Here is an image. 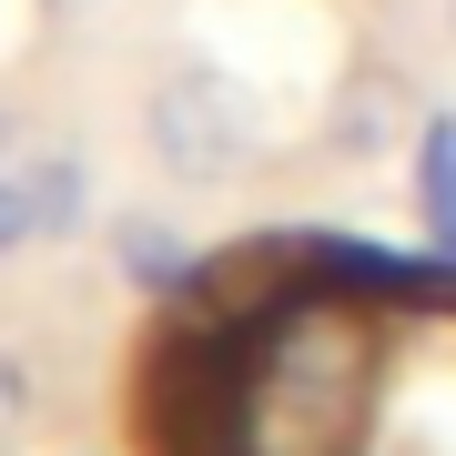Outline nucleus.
I'll return each mask as SVG.
<instances>
[{
	"label": "nucleus",
	"instance_id": "1",
	"mask_svg": "<svg viewBox=\"0 0 456 456\" xmlns=\"http://www.w3.org/2000/svg\"><path fill=\"white\" fill-rule=\"evenodd\" d=\"M142 142H152V163H163L173 183H193V193L244 183V173L274 163L264 102L233 82L224 61H173L163 82H152V102H142Z\"/></svg>",
	"mask_w": 456,
	"mask_h": 456
},
{
	"label": "nucleus",
	"instance_id": "2",
	"mask_svg": "<svg viewBox=\"0 0 456 456\" xmlns=\"http://www.w3.org/2000/svg\"><path fill=\"white\" fill-rule=\"evenodd\" d=\"M416 213H426V233H436V254L456 264V112L416 122Z\"/></svg>",
	"mask_w": 456,
	"mask_h": 456
},
{
	"label": "nucleus",
	"instance_id": "3",
	"mask_svg": "<svg viewBox=\"0 0 456 456\" xmlns=\"http://www.w3.org/2000/svg\"><path fill=\"white\" fill-rule=\"evenodd\" d=\"M112 264H122L142 294H173L183 274H193V244H183L163 213H122V224H112Z\"/></svg>",
	"mask_w": 456,
	"mask_h": 456
},
{
	"label": "nucleus",
	"instance_id": "4",
	"mask_svg": "<svg viewBox=\"0 0 456 456\" xmlns=\"http://www.w3.org/2000/svg\"><path fill=\"white\" fill-rule=\"evenodd\" d=\"M395 71L386 61H365L355 82H345V102H335V152H386L395 142Z\"/></svg>",
	"mask_w": 456,
	"mask_h": 456
},
{
	"label": "nucleus",
	"instance_id": "5",
	"mask_svg": "<svg viewBox=\"0 0 456 456\" xmlns=\"http://www.w3.org/2000/svg\"><path fill=\"white\" fill-rule=\"evenodd\" d=\"M41 244V193H31V152L20 163H0V254Z\"/></svg>",
	"mask_w": 456,
	"mask_h": 456
},
{
	"label": "nucleus",
	"instance_id": "6",
	"mask_svg": "<svg viewBox=\"0 0 456 456\" xmlns=\"http://www.w3.org/2000/svg\"><path fill=\"white\" fill-rule=\"evenodd\" d=\"M31 406H41V395H31V365H20L11 345H0V446H11L20 426H31Z\"/></svg>",
	"mask_w": 456,
	"mask_h": 456
},
{
	"label": "nucleus",
	"instance_id": "7",
	"mask_svg": "<svg viewBox=\"0 0 456 456\" xmlns=\"http://www.w3.org/2000/svg\"><path fill=\"white\" fill-rule=\"evenodd\" d=\"M61 11H92V0H61Z\"/></svg>",
	"mask_w": 456,
	"mask_h": 456
},
{
	"label": "nucleus",
	"instance_id": "8",
	"mask_svg": "<svg viewBox=\"0 0 456 456\" xmlns=\"http://www.w3.org/2000/svg\"><path fill=\"white\" fill-rule=\"evenodd\" d=\"M446 20H456V0H446Z\"/></svg>",
	"mask_w": 456,
	"mask_h": 456
}]
</instances>
